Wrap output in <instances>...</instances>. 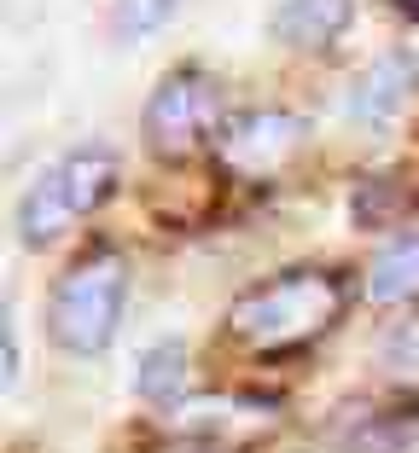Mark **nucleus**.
I'll list each match as a JSON object with an SVG mask.
<instances>
[{
    "label": "nucleus",
    "mask_w": 419,
    "mask_h": 453,
    "mask_svg": "<svg viewBox=\"0 0 419 453\" xmlns=\"http://www.w3.org/2000/svg\"><path fill=\"white\" fill-rule=\"evenodd\" d=\"M181 384H187V349L175 343V337H163V343H151L146 355H140L135 366V395L140 401H175Z\"/></svg>",
    "instance_id": "1a4fd4ad"
},
{
    "label": "nucleus",
    "mask_w": 419,
    "mask_h": 453,
    "mask_svg": "<svg viewBox=\"0 0 419 453\" xmlns=\"http://www.w3.org/2000/svg\"><path fill=\"white\" fill-rule=\"evenodd\" d=\"M298 146H303V122L291 111H239L216 134L221 169L239 174V180H268L274 169L298 157Z\"/></svg>",
    "instance_id": "39448f33"
},
{
    "label": "nucleus",
    "mask_w": 419,
    "mask_h": 453,
    "mask_svg": "<svg viewBox=\"0 0 419 453\" xmlns=\"http://www.w3.org/2000/svg\"><path fill=\"white\" fill-rule=\"evenodd\" d=\"M111 180H117V151L111 146L94 140V146L65 151L58 163H47V169L29 180L24 203H18V239L35 244V250L65 239L81 215H94L99 203H105Z\"/></svg>",
    "instance_id": "f03ea898"
},
{
    "label": "nucleus",
    "mask_w": 419,
    "mask_h": 453,
    "mask_svg": "<svg viewBox=\"0 0 419 453\" xmlns=\"http://www.w3.org/2000/svg\"><path fill=\"white\" fill-rule=\"evenodd\" d=\"M228 122V105H221V88L204 70H175V76L158 81V94L146 99V117H140V134L146 146L158 151L163 163L192 157L198 146H210Z\"/></svg>",
    "instance_id": "20e7f679"
},
{
    "label": "nucleus",
    "mask_w": 419,
    "mask_h": 453,
    "mask_svg": "<svg viewBox=\"0 0 419 453\" xmlns=\"http://www.w3.org/2000/svg\"><path fill=\"white\" fill-rule=\"evenodd\" d=\"M344 314V280L321 267H291L280 280H262L228 308V332L257 355H291L314 343Z\"/></svg>",
    "instance_id": "f257e3e1"
},
{
    "label": "nucleus",
    "mask_w": 419,
    "mask_h": 453,
    "mask_svg": "<svg viewBox=\"0 0 419 453\" xmlns=\"http://www.w3.org/2000/svg\"><path fill=\"white\" fill-rule=\"evenodd\" d=\"M367 296L384 303V308L419 296V233H402V239H391L373 256V267H367Z\"/></svg>",
    "instance_id": "6e6552de"
},
{
    "label": "nucleus",
    "mask_w": 419,
    "mask_h": 453,
    "mask_svg": "<svg viewBox=\"0 0 419 453\" xmlns=\"http://www.w3.org/2000/svg\"><path fill=\"white\" fill-rule=\"evenodd\" d=\"M355 0H285L274 12V41L298 47V53H321L350 29Z\"/></svg>",
    "instance_id": "0eeeda50"
},
{
    "label": "nucleus",
    "mask_w": 419,
    "mask_h": 453,
    "mask_svg": "<svg viewBox=\"0 0 419 453\" xmlns=\"http://www.w3.org/2000/svg\"><path fill=\"white\" fill-rule=\"evenodd\" d=\"M414 81H419L414 53H384L379 65H373L361 81H355L350 117H355V122H367V128H384V122H396V111L414 99Z\"/></svg>",
    "instance_id": "423d86ee"
},
{
    "label": "nucleus",
    "mask_w": 419,
    "mask_h": 453,
    "mask_svg": "<svg viewBox=\"0 0 419 453\" xmlns=\"http://www.w3.org/2000/svg\"><path fill=\"white\" fill-rule=\"evenodd\" d=\"M396 6H407V12H419V0H396Z\"/></svg>",
    "instance_id": "f8f14e48"
},
{
    "label": "nucleus",
    "mask_w": 419,
    "mask_h": 453,
    "mask_svg": "<svg viewBox=\"0 0 419 453\" xmlns=\"http://www.w3.org/2000/svg\"><path fill=\"white\" fill-rule=\"evenodd\" d=\"M122 296H128V262L117 250H88L47 303V332L65 355H99L117 337Z\"/></svg>",
    "instance_id": "7ed1b4c3"
},
{
    "label": "nucleus",
    "mask_w": 419,
    "mask_h": 453,
    "mask_svg": "<svg viewBox=\"0 0 419 453\" xmlns=\"http://www.w3.org/2000/svg\"><path fill=\"white\" fill-rule=\"evenodd\" d=\"M384 366H396V372H419V320H407L402 332L384 337Z\"/></svg>",
    "instance_id": "9b49d317"
},
{
    "label": "nucleus",
    "mask_w": 419,
    "mask_h": 453,
    "mask_svg": "<svg viewBox=\"0 0 419 453\" xmlns=\"http://www.w3.org/2000/svg\"><path fill=\"white\" fill-rule=\"evenodd\" d=\"M181 0H117V35L122 41H140L151 35V29H163L169 18H175Z\"/></svg>",
    "instance_id": "9d476101"
}]
</instances>
